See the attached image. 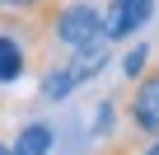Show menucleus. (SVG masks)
<instances>
[{"label":"nucleus","mask_w":159,"mask_h":155,"mask_svg":"<svg viewBox=\"0 0 159 155\" xmlns=\"http://www.w3.org/2000/svg\"><path fill=\"white\" fill-rule=\"evenodd\" d=\"M42 42H56L61 52H80L89 42H103V10L70 0V5H52L42 14Z\"/></svg>","instance_id":"nucleus-1"},{"label":"nucleus","mask_w":159,"mask_h":155,"mask_svg":"<svg viewBox=\"0 0 159 155\" xmlns=\"http://www.w3.org/2000/svg\"><path fill=\"white\" fill-rule=\"evenodd\" d=\"M38 47H42V24L38 19L0 14V85H19L38 66Z\"/></svg>","instance_id":"nucleus-2"},{"label":"nucleus","mask_w":159,"mask_h":155,"mask_svg":"<svg viewBox=\"0 0 159 155\" xmlns=\"http://www.w3.org/2000/svg\"><path fill=\"white\" fill-rule=\"evenodd\" d=\"M108 52H112V42L103 38V42H89V47L70 52L61 66H47V70H42V99H66V94H75L80 85H89L94 75L108 66Z\"/></svg>","instance_id":"nucleus-3"},{"label":"nucleus","mask_w":159,"mask_h":155,"mask_svg":"<svg viewBox=\"0 0 159 155\" xmlns=\"http://www.w3.org/2000/svg\"><path fill=\"white\" fill-rule=\"evenodd\" d=\"M126 122L136 136H159V70H145L136 80V94H131V108H126Z\"/></svg>","instance_id":"nucleus-4"},{"label":"nucleus","mask_w":159,"mask_h":155,"mask_svg":"<svg viewBox=\"0 0 159 155\" xmlns=\"http://www.w3.org/2000/svg\"><path fill=\"white\" fill-rule=\"evenodd\" d=\"M150 19H154V0H108V10H103V38L122 42V38L140 33Z\"/></svg>","instance_id":"nucleus-5"},{"label":"nucleus","mask_w":159,"mask_h":155,"mask_svg":"<svg viewBox=\"0 0 159 155\" xmlns=\"http://www.w3.org/2000/svg\"><path fill=\"white\" fill-rule=\"evenodd\" d=\"M56 146V132L47 127V122H28L14 141H10V155H47Z\"/></svg>","instance_id":"nucleus-6"},{"label":"nucleus","mask_w":159,"mask_h":155,"mask_svg":"<svg viewBox=\"0 0 159 155\" xmlns=\"http://www.w3.org/2000/svg\"><path fill=\"white\" fill-rule=\"evenodd\" d=\"M145 61H150V47L136 42V47L122 56V75H126V80H140V75H145Z\"/></svg>","instance_id":"nucleus-7"},{"label":"nucleus","mask_w":159,"mask_h":155,"mask_svg":"<svg viewBox=\"0 0 159 155\" xmlns=\"http://www.w3.org/2000/svg\"><path fill=\"white\" fill-rule=\"evenodd\" d=\"M140 155H159V136H154V141H150V146H145Z\"/></svg>","instance_id":"nucleus-8"},{"label":"nucleus","mask_w":159,"mask_h":155,"mask_svg":"<svg viewBox=\"0 0 159 155\" xmlns=\"http://www.w3.org/2000/svg\"><path fill=\"white\" fill-rule=\"evenodd\" d=\"M0 155H10V146H5V141H0Z\"/></svg>","instance_id":"nucleus-9"}]
</instances>
